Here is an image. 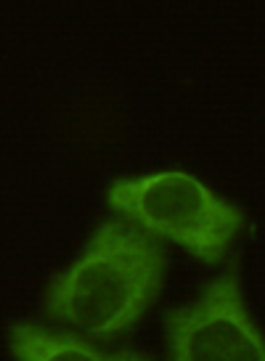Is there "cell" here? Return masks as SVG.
Listing matches in <instances>:
<instances>
[{"mask_svg":"<svg viewBox=\"0 0 265 361\" xmlns=\"http://www.w3.org/2000/svg\"><path fill=\"white\" fill-rule=\"evenodd\" d=\"M165 271V245L114 215L96 226L82 252L51 279L45 314L93 340L120 338L154 303Z\"/></svg>","mask_w":265,"mask_h":361,"instance_id":"obj_1","label":"cell"},{"mask_svg":"<svg viewBox=\"0 0 265 361\" xmlns=\"http://www.w3.org/2000/svg\"><path fill=\"white\" fill-rule=\"evenodd\" d=\"M106 204L120 218L156 239L175 242L204 263H223L244 228L242 210L188 170L114 180Z\"/></svg>","mask_w":265,"mask_h":361,"instance_id":"obj_2","label":"cell"},{"mask_svg":"<svg viewBox=\"0 0 265 361\" xmlns=\"http://www.w3.org/2000/svg\"><path fill=\"white\" fill-rule=\"evenodd\" d=\"M167 361H265V335L244 305L236 271L202 287L165 319Z\"/></svg>","mask_w":265,"mask_h":361,"instance_id":"obj_3","label":"cell"},{"mask_svg":"<svg viewBox=\"0 0 265 361\" xmlns=\"http://www.w3.org/2000/svg\"><path fill=\"white\" fill-rule=\"evenodd\" d=\"M8 350L13 361H152L135 350H101L80 335L32 322L8 324Z\"/></svg>","mask_w":265,"mask_h":361,"instance_id":"obj_4","label":"cell"}]
</instances>
